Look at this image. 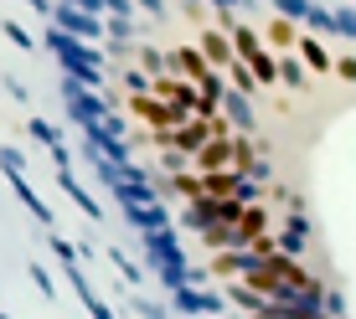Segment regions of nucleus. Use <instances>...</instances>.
<instances>
[{"label": "nucleus", "instance_id": "f257e3e1", "mask_svg": "<svg viewBox=\"0 0 356 319\" xmlns=\"http://www.w3.org/2000/svg\"><path fill=\"white\" fill-rule=\"evenodd\" d=\"M222 170L253 175V170H259V144L243 139V134H222V139L202 144V150L191 155V175H222Z\"/></svg>", "mask_w": 356, "mask_h": 319}, {"label": "nucleus", "instance_id": "0eeeda50", "mask_svg": "<svg viewBox=\"0 0 356 319\" xmlns=\"http://www.w3.org/2000/svg\"><path fill=\"white\" fill-rule=\"evenodd\" d=\"M268 42H274L279 52H284V46H294V42H300V31H294V21H289V16H274V21H268Z\"/></svg>", "mask_w": 356, "mask_h": 319}, {"label": "nucleus", "instance_id": "f8f14e48", "mask_svg": "<svg viewBox=\"0 0 356 319\" xmlns=\"http://www.w3.org/2000/svg\"><path fill=\"white\" fill-rule=\"evenodd\" d=\"M31 6H36V10H47V16H52V0H31Z\"/></svg>", "mask_w": 356, "mask_h": 319}, {"label": "nucleus", "instance_id": "39448f33", "mask_svg": "<svg viewBox=\"0 0 356 319\" xmlns=\"http://www.w3.org/2000/svg\"><path fill=\"white\" fill-rule=\"evenodd\" d=\"M202 57H207V62H212L217 72H227V67H232V57H238V52H232L227 31H202Z\"/></svg>", "mask_w": 356, "mask_h": 319}, {"label": "nucleus", "instance_id": "7ed1b4c3", "mask_svg": "<svg viewBox=\"0 0 356 319\" xmlns=\"http://www.w3.org/2000/svg\"><path fill=\"white\" fill-rule=\"evenodd\" d=\"M165 62L176 67V78H186L191 88H202L207 78H217V67L207 62V57L196 52V46H176V52H165Z\"/></svg>", "mask_w": 356, "mask_h": 319}, {"label": "nucleus", "instance_id": "9b49d317", "mask_svg": "<svg viewBox=\"0 0 356 319\" xmlns=\"http://www.w3.org/2000/svg\"><path fill=\"white\" fill-rule=\"evenodd\" d=\"M336 72H341L346 83H356V57H341V62H336Z\"/></svg>", "mask_w": 356, "mask_h": 319}, {"label": "nucleus", "instance_id": "6e6552de", "mask_svg": "<svg viewBox=\"0 0 356 319\" xmlns=\"http://www.w3.org/2000/svg\"><path fill=\"white\" fill-rule=\"evenodd\" d=\"M279 78H284L289 88H305V67L294 62V57H279Z\"/></svg>", "mask_w": 356, "mask_h": 319}, {"label": "nucleus", "instance_id": "1a4fd4ad", "mask_svg": "<svg viewBox=\"0 0 356 319\" xmlns=\"http://www.w3.org/2000/svg\"><path fill=\"white\" fill-rule=\"evenodd\" d=\"M274 6L284 10V16H300V21H310V10H315L310 0H274Z\"/></svg>", "mask_w": 356, "mask_h": 319}, {"label": "nucleus", "instance_id": "423d86ee", "mask_svg": "<svg viewBox=\"0 0 356 319\" xmlns=\"http://www.w3.org/2000/svg\"><path fill=\"white\" fill-rule=\"evenodd\" d=\"M294 46H300V57H305V67H310V72H336V57H330L315 36H300Z\"/></svg>", "mask_w": 356, "mask_h": 319}, {"label": "nucleus", "instance_id": "20e7f679", "mask_svg": "<svg viewBox=\"0 0 356 319\" xmlns=\"http://www.w3.org/2000/svg\"><path fill=\"white\" fill-rule=\"evenodd\" d=\"M52 16H57V31H67V36H98V31H104V21H98V16H88V10H78V6H67V0L52 10Z\"/></svg>", "mask_w": 356, "mask_h": 319}, {"label": "nucleus", "instance_id": "f03ea898", "mask_svg": "<svg viewBox=\"0 0 356 319\" xmlns=\"http://www.w3.org/2000/svg\"><path fill=\"white\" fill-rule=\"evenodd\" d=\"M248 212V201H238V196H207V201H191L186 206V227H227L238 222V216Z\"/></svg>", "mask_w": 356, "mask_h": 319}, {"label": "nucleus", "instance_id": "9d476101", "mask_svg": "<svg viewBox=\"0 0 356 319\" xmlns=\"http://www.w3.org/2000/svg\"><path fill=\"white\" fill-rule=\"evenodd\" d=\"M0 31H6V36H10V42H16V46H31V36H26V31H21V26H16V21H6V26H0Z\"/></svg>", "mask_w": 356, "mask_h": 319}]
</instances>
